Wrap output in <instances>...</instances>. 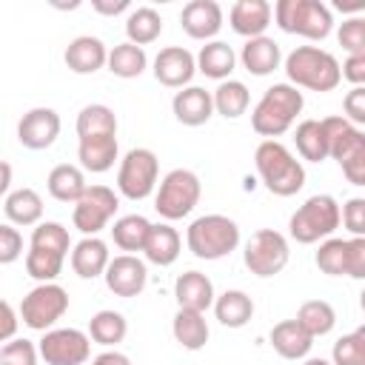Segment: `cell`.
Returning <instances> with one entry per match:
<instances>
[{
    "label": "cell",
    "mask_w": 365,
    "mask_h": 365,
    "mask_svg": "<svg viewBox=\"0 0 365 365\" xmlns=\"http://www.w3.org/2000/svg\"><path fill=\"white\" fill-rule=\"evenodd\" d=\"M288 240L274 231V228H259L248 237L245 251H242V262L254 277H274L288 265Z\"/></svg>",
    "instance_id": "cell-10"
},
{
    "label": "cell",
    "mask_w": 365,
    "mask_h": 365,
    "mask_svg": "<svg viewBox=\"0 0 365 365\" xmlns=\"http://www.w3.org/2000/svg\"><path fill=\"white\" fill-rule=\"evenodd\" d=\"M240 60H242V66H245L248 74L265 77V74H271V71L279 68L282 51H279V43H277L274 37L259 34V37L245 40V46H242V51H240Z\"/></svg>",
    "instance_id": "cell-21"
},
{
    "label": "cell",
    "mask_w": 365,
    "mask_h": 365,
    "mask_svg": "<svg viewBox=\"0 0 365 365\" xmlns=\"http://www.w3.org/2000/svg\"><path fill=\"white\" fill-rule=\"evenodd\" d=\"M160 31H163V17H160V11L157 9H151V6H137L131 14H128V20H125V34H128V43H134V46H148V43H154L157 37H160Z\"/></svg>",
    "instance_id": "cell-36"
},
{
    "label": "cell",
    "mask_w": 365,
    "mask_h": 365,
    "mask_svg": "<svg viewBox=\"0 0 365 365\" xmlns=\"http://www.w3.org/2000/svg\"><path fill=\"white\" fill-rule=\"evenodd\" d=\"M108 71L114 77H123V80H131V77H140L148 66V57H145V48L134 46V43H120L108 51V60H106Z\"/></svg>",
    "instance_id": "cell-37"
},
{
    "label": "cell",
    "mask_w": 365,
    "mask_h": 365,
    "mask_svg": "<svg viewBox=\"0 0 365 365\" xmlns=\"http://www.w3.org/2000/svg\"><path fill=\"white\" fill-rule=\"evenodd\" d=\"M339 77L348 80L354 88L365 83V54H348L345 63L339 66Z\"/></svg>",
    "instance_id": "cell-49"
},
{
    "label": "cell",
    "mask_w": 365,
    "mask_h": 365,
    "mask_svg": "<svg viewBox=\"0 0 365 365\" xmlns=\"http://www.w3.org/2000/svg\"><path fill=\"white\" fill-rule=\"evenodd\" d=\"M194 60H197V68H200L205 77L220 80V83H222V80H231V71H234V66H237L234 48H231L228 43H222V40L205 43Z\"/></svg>",
    "instance_id": "cell-27"
},
{
    "label": "cell",
    "mask_w": 365,
    "mask_h": 365,
    "mask_svg": "<svg viewBox=\"0 0 365 365\" xmlns=\"http://www.w3.org/2000/svg\"><path fill=\"white\" fill-rule=\"evenodd\" d=\"M294 319H297V325H299L311 339H317V336H325V334L334 331V325H336V311H334V305L325 302V299H308V302L299 305V311H297Z\"/></svg>",
    "instance_id": "cell-32"
},
{
    "label": "cell",
    "mask_w": 365,
    "mask_h": 365,
    "mask_svg": "<svg viewBox=\"0 0 365 365\" xmlns=\"http://www.w3.org/2000/svg\"><path fill=\"white\" fill-rule=\"evenodd\" d=\"M37 345L31 339H9L0 348V365H37Z\"/></svg>",
    "instance_id": "cell-43"
},
{
    "label": "cell",
    "mask_w": 365,
    "mask_h": 365,
    "mask_svg": "<svg viewBox=\"0 0 365 365\" xmlns=\"http://www.w3.org/2000/svg\"><path fill=\"white\" fill-rule=\"evenodd\" d=\"M214 314L225 328H242L254 317V299L240 288L222 291L220 297H214Z\"/></svg>",
    "instance_id": "cell-29"
},
{
    "label": "cell",
    "mask_w": 365,
    "mask_h": 365,
    "mask_svg": "<svg viewBox=\"0 0 365 365\" xmlns=\"http://www.w3.org/2000/svg\"><path fill=\"white\" fill-rule=\"evenodd\" d=\"M160 163L151 148H131L117 171V188L128 200H145L157 185Z\"/></svg>",
    "instance_id": "cell-13"
},
{
    "label": "cell",
    "mask_w": 365,
    "mask_h": 365,
    "mask_svg": "<svg viewBox=\"0 0 365 365\" xmlns=\"http://www.w3.org/2000/svg\"><path fill=\"white\" fill-rule=\"evenodd\" d=\"M319 123L328 140V157L339 163L351 185H365V134L339 114L325 117Z\"/></svg>",
    "instance_id": "cell-5"
},
{
    "label": "cell",
    "mask_w": 365,
    "mask_h": 365,
    "mask_svg": "<svg viewBox=\"0 0 365 365\" xmlns=\"http://www.w3.org/2000/svg\"><path fill=\"white\" fill-rule=\"evenodd\" d=\"M117 205H120V197L108 185H86V191L74 202L71 222L80 234L97 237L108 225V220L117 214Z\"/></svg>",
    "instance_id": "cell-12"
},
{
    "label": "cell",
    "mask_w": 365,
    "mask_h": 365,
    "mask_svg": "<svg viewBox=\"0 0 365 365\" xmlns=\"http://www.w3.org/2000/svg\"><path fill=\"white\" fill-rule=\"evenodd\" d=\"M17 325H20V319H17V311L6 302V299H0V342H9V339H14V334H17Z\"/></svg>",
    "instance_id": "cell-50"
},
{
    "label": "cell",
    "mask_w": 365,
    "mask_h": 365,
    "mask_svg": "<svg viewBox=\"0 0 365 365\" xmlns=\"http://www.w3.org/2000/svg\"><path fill=\"white\" fill-rule=\"evenodd\" d=\"M202 185L200 177L188 168H174L160 180L157 197H154V208L163 220H182L194 211V205L200 202Z\"/></svg>",
    "instance_id": "cell-9"
},
{
    "label": "cell",
    "mask_w": 365,
    "mask_h": 365,
    "mask_svg": "<svg viewBox=\"0 0 365 365\" xmlns=\"http://www.w3.org/2000/svg\"><path fill=\"white\" fill-rule=\"evenodd\" d=\"M302 106H305V97H302L299 88H294L291 83H274L271 88H265V94L254 106L251 128L259 137L274 140V137L285 134L294 125V120L302 111Z\"/></svg>",
    "instance_id": "cell-1"
},
{
    "label": "cell",
    "mask_w": 365,
    "mask_h": 365,
    "mask_svg": "<svg viewBox=\"0 0 365 365\" xmlns=\"http://www.w3.org/2000/svg\"><path fill=\"white\" fill-rule=\"evenodd\" d=\"M131 3L128 0H91V9L97 11V14H120V11H125Z\"/></svg>",
    "instance_id": "cell-51"
},
{
    "label": "cell",
    "mask_w": 365,
    "mask_h": 365,
    "mask_svg": "<svg viewBox=\"0 0 365 365\" xmlns=\"http://www.w3.org/2000/svg\"><path fill=\"white\" fill-rule=\"evenodd\" d=\"M231 29L242 37H259L271 26V6L265 0H237L228 11Z\"/></svg>",
    "instance_id": "cell-23"
},
{
    "label": "cell",
    "mask_w": 365,
    "mask_h": 365,
    "mask_svg": "<svg viewBox=\"0 0 365 365\" xmlns=\"http://www.w3.org/2000/svg\"><path fill=\"white\" fill-rule=\"evenodd\" d=\"M211 103H214V111L222 114L225 120H237L240 114H245L248 103H251V94H248V86L240 83V80H222L214 94H211Z\"/></svg>",
    "instance_id": "cell-35"
},
{
    "label": "cell",
    "mask_w": 365,
    "mask_h": 365,
    "mask_svg": "<svg viewBox=\"0 0 365 365\" xmlns=\"http://www.w3.org/2000/svg\"><path fill=\"white\" fill-rule=\"evenodd\" d=\"M128 334V322L120 311H97L88 322V339L97 345H117Z\"/></svg>",
    "instance_id": "cell-40"
},
{
    "label": "cell",
    "mask_w": 365,
    "mask_h": 365,
    "mask_svg": "<svg viewBox=\"0 0 365 365\" xmlns=\"http://www.w3.org/2000/svg\"><path fill=\"white\" fill-rule=\"evenodd\" d=\"M57 137H60V114L54 108L37 106V108L26 111L17 123V140L31 151H43V148L54 145Z\"/></svg>",
    "instance_id": "cell-16"
},
{
    "label": "cell",
    "mask_w": 365,
    "mask_h": 365,
    "mask_svg": "<svg viewBox=\"0 0 365 365\" xmlns=\"http://www.w3.org/2000/svg\"><path fill=\"white\" fill-rule=\"evenodd\" d=\"M188 251L197 259H222L240 245V225L225 214L197 217L185 231Z\"/></svg>",
    "instance_id": "cell-6"
},
{
    "label": "cell",
    "mask_w": 365,
    "mask_h": 365,
    "mask_svg": "<svg viewBox=\"0 0 365 365\" xmlns=\"http://www.w3.org/2000/svg\"><path fill=\"white\" fill-rule=\"evenodd\" d=\"M171 331H174V339L185 351H200L208 342V322H205V314H200V311L180 308L171 322Z\"/></svg>",
    "instance_id": "cell-33"
},
{
    "label": "cell",
    "mask_w": 365,
    "mask_h": 365,
    "mask_svg": "<svg viewBox=\"0 0 365 365\" xmlns=\"http://www.w3.org/2000/svg\"><path fill=\"white\" fill-rule=\"evenodd\" d=\"M174 297H177V305L185 308V311H200L205 314L211 305H214V282L200 274V271H185L177 277L174 282Z\"/></svg>",
    "instance_id": "cell-20"
},
{
    "label": "cell",
    "mask_w": 365,
    "mask_h": 365,
    "mask_svg": "<svg viewBox=\"0 0 365 365\" xmlns=\"http://www.w3.org/2000/svg\"><path fill=\"white\" fill-rule=\"evenodd\" d=\"M305 365H331V362L322 359V356H311V359H305Z\"/></svg>",
    "instance_id": "cell-54"
},
{
    "label": "cell",
    "mask_w": 365,
    "mask_h": 365,
    "mask_svg": "<svg viewBox=\"0 0 365 365\" xmlns=\"http://www.w3.org/2000/svg\"><path fill=\"white\" fill-rule=\"evenodd\" d=\"M331 365H365V328H356L334 342Z\"/></svg>",
    "instance_id": "cell-42"
},
{
    "label": "cell",
    "mask_w": 365,
    "mask_h": 365,
    "mask_svg": "<svg viewBox=\"0 0 365 365\" xmlns=\"http://www.w3.org/2000/svg\"><path fill=\"white\" fill-rule=\"evenodd\" d=\"M180 245H182V242H180L177 228H171L168 222H157V225H151V231H148V237H145L143 254H145L148 262L165 268V265L177 262V257H180Z\"/></svg>",
    "instance_id": "cell-25"
},
{
    "label": "cell",
    "mask_w": 365,
    "mask_h": 365,
    "mask_svg": "<svg viewBox=\"0 0 365 365\" xmlns=\"http://www.w3.org/2000/svg\"><path fill=\"white\" fill-rule=\"evenodd\" d=\"M148 231H151V222H148L143 214H125V217H120V220L114 222L111 240H114V245H117L120 251L134 254V251H143Z\"/></svg>",
    "instance_id": "cell-38"
},
{
    "label": "cell",
    "mask_w": 365,
    "mask_h": 365,
    "mask_svg": "<svg viewBox=\"0 0 365 365\" xmlns=\"http://www.w3.org/2000/svg\"><path fill=\"white\" fill-rule=\"evenodd\" d=\"M194 71H197V60L182 46L160 48V54L154 57V77H157V83H163L168 88H185L191 83Z\"/></svg>",
    "instance_id": "cell-17"
},
{
    "label": "cell",
    "mask_w": 365,
    "mask_h": 365,
    "mask_svg": "<svg viewBox=\"0 0 365 365\" xmlns=\"http://www.w3.org/2000/svg\"><path fill=\"white\" fill-rule=\"evenodd\" d=\"M46 365H83L91 356V339L80 328H48L37 345Z\"/></svg>",
    "instance_id": "cell-14"
},
{
    "label": "cell",
    "mask_w": 365,
    "mask_h": 365,
    "mask_svg": "<svg viewBox=\"0 0 365 365\" xmlns=\"http://www.w3.org/2000/svg\"><path fill=\"white\" fill-rule=\"evenodd\" d=\"M339 222L354 234V237H365V200L362 197H351L342 211H339Z\"/></svg>",
    "instance_id": "cell-45"
},
{
    "label": "cell",
    "mask_w": 365,
    "mask_h": 365,
    "mask_svg": "<svg viewBox=\"0 0 365 365\" xmlns=\"http://www.w3.org/2000/svg\"><path fill=\"white\" fill-rule=\"evenodd\" d=\"M254 165L265 188L277 197H294L305 185L302 163L279 140H262L254 151Z\"/></svg>",
    "instance_id": "cell-2"
},
{
    "label": "cell",
    "mask_w": 365,
    "mask_h": 365,
    "mask_svg": "<svg viewBox=\"0 0 365 365\" xmlns=\"http://www.w3.org/2000/svg\"><path fill=\"white\" fill-rule=\"evenodd\" d=\"M314 339L297 325V319H282L271 328V348L282 359H305Z\"/></svg>",
    "instance_id": "cell-26"
},
{
    "label": "cell",
    "mask_w": 365,
    "mask_h": 365,
    "mask_svg": "<svg viewBox=\"0 0 365 365\" xmlns=\"http://www.w3.org/2000/svg\"><path fill=\"white\" fill-rule=\"evenodd\" d=\"M294 143H297L299 157L308 163H322L328 157V140H325L319 120H302L294 131Z\"/></svg>",
    "instance_id": "cell-39"
},
{
    "label": "cell",
    "mask_w": 365,
    "mask_h": 365,
    "mask_svg": "<svg viewBox=\"0 0 365 365\" xmlns=\"http://www.w3.org/2000/svg\"><path fill=\"white\" fill-rule=\"evenodd\" d=\"M11 165L6 163V160H0V197L3 194H9V188H11Z\"/></svg>",
    "instance_id": "cell-53"
},
{
    "label": "cell",
    "mask_w": 365,
    "mask_h": 365,
    "mask_svg": "<svg viewBox=\"0 0 365 365\" xmlns=\"http://www.w3.org/2000/svg\"><path fill=\"white\" fill-rule=\"evenodd\" d=\"M180 26L194 40H211L222 29V9L214 0H191L182 6Z\"/></svg>",
    "instance_id": "cell-18"
},
{
    "label": "cell",
    "mask_w": 365,
    "mask_h": 365,
    "mask_svg": "<svg viewBox=\"0 0 365 365\" xmlns=\"http://www.w3.org/2000/svg\"><path fill=\"white\" fill-rule=\"evenodd\" d=\"M94 365H131V359L125 354H120V351H103L94 359Z\"/></svg>",
    "instance_id": "cell-52"
},
{
    "label": "cell",
    "mask_w": 365,
    "mask_h": 365,
    "mask_svg": "<svg viewBox=\"0 0 365 365\" xmlns=\"http://www.w3.org/2000/svg\"><path fill=\"white\" fill-rule=\"evenodd\" d=\"M66 66L74 71V74H94L106 66L108 60V48L100 37H91V34H80L74 37L68 46H66V54H63Z\"/></svg>",
    "instance_id": "cell-19"
},
{
    "label": "cell",
    "mask_w": 365,
    "mask_h": 365,
    "mask_svg": "<svg viewBox=\"0 0 365 365\" xmlns=\"http://www.w3.org/2000/svg\"><path fill=\"white\" fill-rule=\"evenodd\" d=\"M317 268L328 277H348V240L328 237L317 251Z\"/></svg>",
    "instance_id": "cell-41"
},
{
    "label": "cell",
    "mask_w": 365,
    "mask_h": 365,
    "mask_svg": "<svg viewBox=\"0 0 365 365\" xmlns=\"http://www.w3.org/2000/svg\"><path fill=\"white\" fill-rule=\"evenodd\" d=\"M285 74L294 88H311V91H334L342 80L336 57L317 46H297L285 57Z\"/></svg>",
    "instance_id": "cell-4"
},
{
    "label": "cell",
    "mask_w": 365,
    "mask_h": 365,
    "mask_svg": "<svg viewBox=\"0 0 365 365\" xmlns=\"http://www.w3.org/2000/svg\"><path fill=\"white\" fill-rule=\"evenodd\" d=\"M108 259H111L108 245H106L100 237H83V240L71 248V268H74V274L83 277V279L103 277Z\"/></svg>",
    "instance_id": "cell-24"
},
{
    "label": "cell",
    "mask_w": 365,
    "mask_h": 365,
    "mask_svg": "<svg viewBox=\"0 0 365 365\" xmlns=\"http://www.w3.org/2000/svg\"><path fill=\"white\" fill-rule=\"evenodd\" d=\"M77 160L91 174L108 171L117 160V137H86V140H80Z\"/></svg>",
    "instance_id": "cell-28"
},
{
    "label": "cell",
    "mask_w": 365,
    "mask_h": 365,
    "mask_svg": "<svg viewBox=\"0 0 365 365\" xmlns=\"http://www.w3.org/2000/svg\"><path fill=\"white\" fill-rule=\"evenodd\" d=\"M336 228H339V202L331 194H314V197H308L291 214V220H288V234L297 242H302V245L328 240Z\"/></svg>",
    "instance_id": "cell-7"
},
{
    "label": "cell",
    "mask_w": 365,
    "mask_h": 365,
    "mask_svg": "<svg viewBox=\"0 0 365 365\" xmlns=\"http://www.w3.org/2000/svg\"><path fill=\"white\" fill-rule=\"evenodd\" d=\"M23 254V237L14 225H0V265L14 262Z\"/></svg>",
    "instance_id": "cell-46"
},
{
    "label": "cell",
    "mask_w": 365,
    "mask_h": 365,
    "mask_svg": "<svg viewBox=\"0 0 365 365\" xmlns=\"http://www.w3.org/2000/svg\"><path fill=\"white\" fill-rule=\"evenodd\" d=\"M348 277L365 279V237L348 240Z\"/></svg>",
    "instance_id": "cell-48"
},
{
    "label": "cell",
    "mask_w": 365,
    "mask_h": 365,
    "mask_svg": "<svg viewBox=\"0 0 365 365\" xmlns=\"http://www.w3.org/2000/svg\"><path fill=\"white\" fill-rule=\"evenodd\" d=\"M271 14L285 34H302L308 40H325L334 29L331 9L319 0H277Z\"/></svg>",
    "instance_id": "cell-8"
},
{
    "label": "cell",
    "mask_w": 365,
    "mask_h": 365,
    "mask_svg": "<svg viewBox=\"0 0 365 365\" xmlns=\"http://www.w3.org/2000/svg\"><path fill=\"white\" fill-rule=\"evenodd\" d=\"M342 108H345V120H348L351 125H362V123H365V88H362V86H359V88H351V91L345 94Z\"/></svg>",
    "instance_id": "cell-47"
},
{
    "label": "cell",
    "mask_w": 365,
    "mask_h": 365,
    "mask_svg": "<svg viewBox=\"0 0 365 365\" xmlns=\"http://www.w3.org/2000/svg\"><path fill=\"white\" fill-rule=\"evenodd\" d=\"M77 137H117V114L103 103L86 106L77 114Z\"/></svg>",
    "instance_id": "cell-34"
},
{
    "label": "cell",
    "mask_w": 365,
    "mask_h": 365,
    "mask_svg": "<svg viewBox=\"0 0 365 365\" xmlns=\"http://www.w3.org/2000/svg\"><path fill=\"white\" fill-rule=\"evenodd\" d=\"M171 108H174V117L182 123V125H202L211 120L214 114V103H211V91L200 88V86H185L174 94L171 100Z\"/></svg>",
    "instance_id": "cell-22"
},
{
    "label": "cell",
    "mask_w": 365,
    "mask_h": 365,
    "mask_svg": "<svg viewBox=\"0 0 365 365\" xmlns=\"http://www.w3.org/2000/svg\"><path fill=\"white\" fill-rule=\"evenodd\" d=\"M3 211L11 225H37L43 217V197L34 188H17L6 194Z\"/></svg>",
    "instance_id": "cell-31"
},
{
    "label": "cell",
    "mask_w": 365,
    "mask_h": 365,
    "mask_svg": "<svg viewBox=\"0 0 365 365\" xmlns=\"http://www.w3.org/2000/svg\"><path fill=\"white\" fill-rule=\"evenodd\" d=\"M48 194L60 202H77L80 194L86 191V177H83V168L80 165H71V163H60L48 171Z\"/></svg>",
    "instance_id": "cell-30"
},
{
    "label": "cell",
    "mask_w": 365,
    "mask_h": 365,
    "mask_svg": "<svg viewBox=\"0 0 365 365\" xmlns=\"http://www.w3.org/2000/svg\"><path fill=\"white\" fill-rule=\"evenodd\" d=\"M71 248L68 228L60 222H37L26 251V274L37 282H54L63 271L66 254Z\"/></svg>",
    "instance_id": "cell-3"
},
{
    "label": "cell",
    "mask_w": 365,
    "mask_h": 365,
    "mask_svg": "<svg viewBox=\"0 0 365 365\" xmlns=\"http://www.w3.org/2000/svg\"><path fill=\"white\" fill-rule=\"evenodd\" d=\"M68 311V291L57 282H40L20 302V319L31 331H48Z\"/></svg>",
    "instance_id": "cell-11"
},
{
    "label": "cell",
    "mask_w": 365,
    "mask_h": 365,
    "mask_svg": "<svg viewBox=\"0 0 365 365\" xmlns=\"http://www.w3.org/2000/svg\"><path fill=\"white\" fill-rule=\"evenodd\" d=\"M106 288L114 294V297H137L143 294L145 282H148V271H145V262L134 254H120V257H111L106 271Z\"/></svg>",
    "instance_id": "cell-15"
},
{
    "label": "cell",
    "mask_w": 365,
    "mask_h": 365,
    "mask_svg": "<svg viewBox=\"0 0 365 365\" xmlns=\"http://www.w3.org/2000/svg\"><path fill=\"white\" fill-rule=\"evenodd\" d=\"M339 37V46L348 51V54H365V20L362 17H351L339 26L336 31Z\"/></svg>",
    "instance_id": "cell-44"
}]
</instances>
